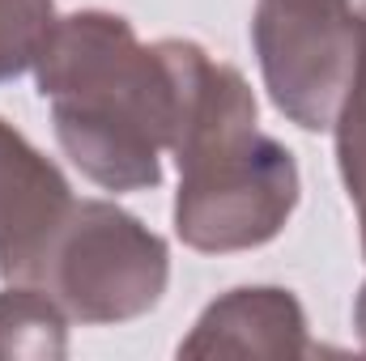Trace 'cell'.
I'll return each mask as SVG.
<instances>
[{
    "label": "cell",
    "mask_w": 366,
    "mask_h": 361,
    "mask_svg": "<svg viewBox=\"0 0 366 361\" xmlns=\"http://www.w3.org/2000/svg\"><path fill=\"white\" fill-rule=\"evenodd\" d=\"M358 217H362V255H366V204L358 208ZM354 327H358V340H362V349H366V280H362V289H358V302H354Z\"/></svg>",
    "instance_id": "10"
},
{
    "label": "cell",
    "mask_w": 366,
    "mask_h": 361,
    "mask_svg": "<svg viewBox=\"0 0 366 361\" xmlns=\"http://www.w3.org/2000/svg\"><path fill=\"white\" fill-rule=\"evenodd\" d=\"M56 26L51 0H0V86L34 68Z\"/></svg>",
    "instance_id": "9"
},
{
    "label": "cell",
    "mask_w": 366,
    "mask_h": 361,
    "mask_svg": "<svg viewBox=\"0 0 366 361\" xmlns=\"http://www.w3.org/2000/svg\"><path fill=\"white\" fill-rule=\"evenodd\" d=\"M34 77L51 102L56 141L69 162L107 191L162 183V149L179 119V81L162 43H141L132 21L107 9L56 17Z\"/></svg>",
    "instance_id": "1"
},
{
    "label": "cell",
    "mask_w": 366,
    "mask_h": 361,
    "mask_svg": "<svg viewBox=\"0 0 366 361\" xmlns=\"http://www.w3.org/2000/svg\"><path fill=\"white\" fill-rule=\"evenodd\" d=\"M337 166L341 183L350 191V200L362 208L366 204V9H362V39H358V60H354V77L345 86L341 111H337Z\"/></svg>",
    "instance_id": "8"
},
{
    "label": "cell",
    "mask_w": 366,
    "mask_h": 361,
    "mask_svg": "<svg viewBox=\"0 0 366 361\" xmlns=\"http://www.w3.org/2000/svg\"><path fill=\"white\" fill-rule=\"evenodd\" d=\"M307 315L290 289L243 285L222 293L196 319L192 336L179 345V357H311Z\"/></svg>",
    "instance_id": "6"
},
{
    "label": "cell",
    "mask_w": 366,
    "mask_h": 361,
    "mask_svg": "<svg viewBox=\"0 0 366 361\" xmlns=\"http://www.w3.org/2000/svg\"><path fill=\"white\" fill-rule=\"evenodd\" d=\"M171 280L167 243L111 200H73L17 285L51 293L69 319L107 327L149 315Z\"/></svg>",
    "instance_id": "3"
},
{
    "label": "cell",
    "mask_w": 366,
    "mask_h": 361,
    "mask_svg": "<svg viewBox=\"0 0 366 361\" xmlns=\"http://www.w3.org/2000/svg\"><path fill=\"white\" fill-rule=\"evenodd\" d=\"M69 208L73 191L60 166L0 119V276L9 285L26 276Z\"/></svg>",
    "instance_id": "5"
},
{
    "label": "cell",
    "mask_w": 366,
    "mask_h": 361,
    "mask_svg": "<svg viewBox=\"0 0 366 361\" xmlns=\"http://www.w3.org/2000/svg\"><path fill=\"white\" fill-rule=\"evenodd\" d=\"M64 353H69L64 306L34 285H9L0 293V361H60Z\"/></svg>",
    "instance_id": "7"
},
{
    "label": "cell",
    "mask_w": 366,
    "mask_h": 361,
    "mask_svg": "<svg viewBox=\"0 0 366 361\" xmlns=\"http://www.w3.org/2000/svg\"><path fill=\"white\" fill-rule=\"evenodd\" d=\"M362 13L350 0H256L252 43L273 106L302 132L337 123L354 77Z\"/></svg>",
    "instance_id": "4"
},
{
    "label": "cell",
    "mask_w": 366,
    "mask_h": 361,
    "mask_svg": "<svg viewBox=\"0 0 366 361\" xmlns=\"http://www.w3.org/2000/svg\"><path fill=\"white\" fill-rule=\"evenodd\" d=\"M167 51L179 81L175 234L204 255L273 243L302 191L294 153L256 128V93L239 68L192 39H167Z\"/></svg>",
    "instance_id": "2"
}]
</instances>
